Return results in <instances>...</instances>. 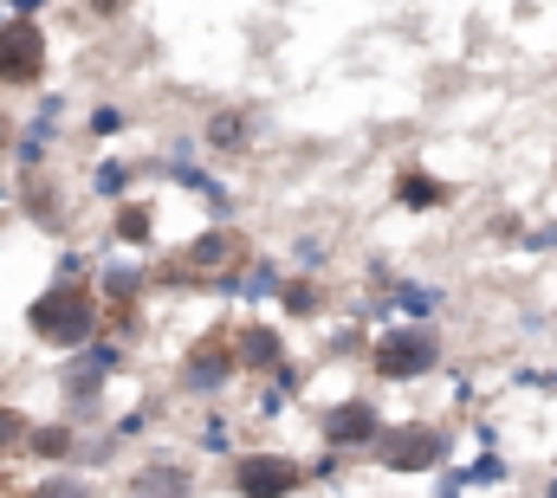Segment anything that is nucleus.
I'll return each instance as SVG.
<instances>
[{"label": "nucleus", "instance_id": "cd10ccee", "mask_svg": "<svg viewBox=\"0 0 557 498\" xmlns=\"http://www.w3.org/2000/svg\"><path fill=\"white\" fill-rule=\"evenodd\" d=\"M143 427H149V408H131V414H117V421H111V434H117V440H137Z\"/></svg>", "mask_w": 557, "mask_h": 498}, {"label": "nucleus", "instance_id": "393cba45", "mask_svg": "<svg viewBox=\"0 0 557 498\" xmlns=\"http://www.w3.org/2000/svg\"><path fill=\"white\" fill-rule=\"evenodd\" d=\"M201 447H208V453H227V447H234V427H227V414H208V421H201Z\"/></svg>", "mask_w": 557, "mask_h": 498}, {"label": "nucleus", "instance_id": "b1692460", "mask_svg": "<svg viewBox=\"0 0 557 498\" xmlns=\"http://www.w3.org/2000/svg\"><path fill=\"white\" fill-rule=\"evenodd\" d=\"M26 440H33V421L13 414V408H0V453H7V447H26Z\"/></svg>", "mask_w": 557, "mask_h": 498}, {"label": "nucleus", "instance_id": "f8f14e48", "mask_svg": "<svg viewBox=\"0 0 557 498\" xmlns=\"http://www.w3.org/2000/svg\"><path fill=\"white\" fill-rule=\"evenodd\" d=\"M441 201H447V188H441L428 169H403V175H396V208L421 214V208H441Z\"/></svg>", "mask_w": 557, "mask_h": 498}, {"label": "nucleus", "instance_id": "c85d7f7f", "mask_svg": "<svg viewBox=\"0 0 557 498\" xmlns=\"http://www.w3.org/2000/svg\"><path fill=\"white\" fill-rule=\"evenodd\" d=\"M85 272H91L85 252H65V259H59V285H85Z\"/></svg>", "mask_w": 557, "mask_h": 498}, {"label": "nucleus", "instance_id": "6e6552de", "mask_svg": "<svg viewBox=\"0 0 557 498\" xmlns=\"http://www.w3.org/2000/svg\"><path fill=\"white\" fill-rule=\"evenodd\" d=\"M240 375V357H234V344L227 337H208V344H195L188 357H182V395H221L227 382Z\"/></svg>", "mask_w": 557, "mask_h": 498}, {"label": "nucleus", "instance_id": "20e7f679", "mask_svg": "<svg viewBox=\"0 0 557 498\" xmlns=\"http://www.w3.org/2000/svg\"><path fill=\"white\" fill-rule=\"evenodd\" d=\"M376 453V466L383 473H434L441 460H447V434L441 427H421V421H396V427H383V440L370 447Z\"/></svg>", "mask_w": 557, "mask_h": 498}, {"label": "nucleus", "instance_id": "72a5a7b5", "mask_svg": "<svg viewBox=\"0 0 557 498\" xmlns=\"http://www.w3.org/2000/svg\"><path fill=\"white\" fill-rule=\"evenodd\" d=\"M0 136H7V124H0Z\"/></svg>", "mask_w": 557, "mask_h": 498}, {"label": "nucleus", "instance_id": "1a4fd4ad", "mask_svg": "<svg viewBox=\"0 0 557 498\" xmlns=\"http://www.w3.org/2000/svg\"><path fill=\"white\" fill-rule=\"evenodd\" d=\"M234 357H240V375H273L278 363H285V337H278V324H240Z\"/></svg>", "mask_w": 557, "mask_h": 498}, {"label": "nucleus", "instance_id": "2eb2a0df", "mask_svg": "<svg viewBox=\"0 0 557 498\" xmlns=\"http://www.w3.org/2000/svg\"><path fill=\"white\" fill-rule=\"evenodd\" d=\"M227 252H234V240H227V221H214L201 240H188L182 265H201V272H214V265H227Z\"/></svg>", "mask_w": 557, "mask_h": 498}, {"label": "nucleus", "instance_id": "4be33fe9", "mask_svg": "<svg viewBox=\"0 0 557 498\" xmlns=\"http://www.w3.org/2000/svg\"><path fill=\"white\" fill-rule=\"evenodd\" d=\"M396 304H403L409 318H434V311H441V291H434V285H396Z\"/></svg>", "mask_w": 557, "mask_h": 498}, {"label": "nucleus", "instance_id": "9d476101", "mask_svg": "<svg viewBox=\"0 0 557 498\" xmlns=\"http://www.w3.org/2000/svg\"><path fill=\"white\" fill-rule=\"evenodd\" d=\"M188 493H195V480L175 460H156V466H143L137 480H131V498H188Z\"/></svg>", "mask_w": 557, "mask_h": 498}, {"label": "nucleus", "instance_id": "aec40b11", "mask_svg": "<svg viewBox=\"0 0 557 498\" xmlns=\"http://www.w3.org/2000/svg\"><path fill=\"white\" fill-rule=\"evenodd\" d=\"M278 311H292V318H311V311H318V285H311V278H285V291H278Z\"/></svg>", "mask_w": 557, "mask_h": 498}, {"label": "nucleus", "instance_id": "a878e982", "mask_svg": "<svg viewBox=\"0 0 557 498\" xmlns=\"http://www.w3.org/2000/svg\"><path fill=\"white\" fill-rule=\"evenodd\" d=\"M124 124H131V117H124V104H98V111H91V129H98V136H117Z\"/></svg>", "mask_w": 557, "mask_h": 498}, {"label": "nucleus", "instance_id": "f3484780", "mask_svg": "<svg viewBox=\"0 0 557 498\" xmlns=\"http://www.w3.org/2000/svg\"><path fill=\"white\" fill-rule=\"evenodd\" d=\"M131 182H137V169H131V162H98L91 195H98V201H124V195H131Z\"/></svg>", "mask_w": 557, "mask_h": 498}, {"label": "nucleus", "instance_id": "ddd939ff", "mask_svg": "<svg viewBox=\"0 0 557 498\" xmlns=\"http://www.w3.org/2000/svg\"><path fill=\"white\" fill-rule=\"evenodd\" d=\"M98 285H104V298H111V304H131L143 285H149V265H137V259H117V265H104V278H98Z\"/></svg>", "mask_w": 557, "mask_h": 498}, {"label": "nucleus", "instance_id": "dca6fc26", "mask_svg": "<svg viewBox=\"0 0 557 498\" xmlns=\"http://www.w3.org/2000/svg\"><path fill=\"white\" fill-rule=\"evenodd\" d=\"M149 221H156V214H149V208H143V201H117V221H111V234H117V240H124V247H143V240H149V234H156V227H149Z\"/></svg>", "mask_w": 557, "mask_h": 498}, {"label": "nucleus", "instance_id": "39448f33", "mask_svg": "<svg viewBox=\"0 0 557 498\" xmlns=\"http://www.w3.org/2000/svg\"><path fill=\"white\" fill-rule=\"evenodd\" d=\"M46 78V26L39 13L0 20V85H39Z\"/></svg>", "mask_w": 557, "mask_h": 498}, {"label": "nucleus", "instance_id": "7c9ffc66", "mask_svg": "<svg viewBox=\"0 0 557 498\" xmlns=\"http://www.w3.org/2000/svg\"><path fill=\"white\" fill-rule=\"evenodd\" d=\"M117 7H124V0H91V13H98V20H111Z\"/></svg>", "mask_w": 557, "mask_h": 498}, {"label": "nucleus", "instance_id": "f03ea898", "mask_svg": "<svg viewBox=\"0 0 557 498\" xmlns=\"http://www.w3.org/2000/svg\"><path fill=\"white\" fill-rule=\"evenodd\" d=\"M441 363V337H434V324H389L376 344H370V370L383 375V382H421V375H434Z\"/></svg>", "mask_w": 557, "mask_h": 498}, {"label": "nucleus", "instance_id": "6ab92c4d", "mask_svg": "<svg viewBox=\"0 0 557 498\" xmlns=\"http://www.w3.org/2000/svg\"><path fill=\"white\" fill-rule=\"evenodd\" d=\"M292 395H298V370H292V363H278V370H273V382L260 388V414H278V408H285Z\"/></svg>", "mask_w": 557, "mask_h": 498}, {"label": "nucleus", "instance_id": "7ed1b4c3", "mask_svg": "<svg viewBox=\"0 0 557 498\" xmlns=\"http://www.w3.org/2000/svg\"><path fill=\"white\" fill-rule=\"evenodd\" d=\"M124 370V350L117 344H85V350H72V363L59 375V395H65V414L72 421H85V414H98V401H104V382Z\"/></svg>", "mask_w": 557, "mask_h": 498}, {"label": "nucleus", "instance_id": "423d86ee", "mask_svg": "<svg viewBox=\"0 0 557 498\" xmlns=\"http://www.w3.org/2000/svg\"><path fill=\"white\" fill-rule=\"evenodd\" d=\"M311 480V466H298L292 453H240L234 460V493L240 498H292Z\"/></svg>", "mask_w": 557, "mask_h": 498}, {"label": "nucleus", "instance_id": "bb28decb", "mask_svg": "<svg viewBox=\"0 0 557 498\" xmlns=\"http://www.w3.org/2000/svg\"><path fill=\"white\" fill-rule=\"evenodd\" d=\"M311 480H324V486H337V480H344V447H331L324 460H311Z\"/></svg>", "mask_w": 557, "mask_h": 498}, {"label": "nucleus", "instance_id": "5701e85b", "mask_svg": "<svg viewBox=\"0 0 557 498\" xmlns=\"http://www.w3.org/2000/svg\"><path fill=\"white\" fill-rule=\"evenodd\" d=\"M499 480H506V460H499V453L486 447V453H480V460L467 466V486H499Z\"/></svg>", "mask_w": 557, "mask_h": 498}, {"label": "nucleus", "instance_id": "412c9836", "mask_svg": "<svg viewBox=\"0 0 557 498\" xmlns=\"http://www.w3.org/2000/svg\"><path fill=\"white\" fill-rule=\"evenodd\" d=\"M208 142H214V149H240V142H247V117H240V111H214Z\"/></svg>", "mask_w": 557, "mask_h": 498}, {"label": "nucleus", "instance_id": "c756f323", "mask_svg": "<svg viewBox=\"0 0 557 498\" xmlns=\"http://www.w3.org/2000/svg\"><path fill=\"white\" fill-rule=\"evenodd\" d=\"M519 388H557V370H519Z\"/></svg>", "mask_w": 557, "mask_h": 498}, {"label": "nucleus", "instance_id": "a211bd4d", "mask_svg": "<svg viewBox=\"0 0 557 498\" xmlns=\"http://www.w3.org/2000/svg\"><path fill=\"white\" fill-rule=\"evenodd\" d=\"M26 498H91V486L78 480V466H59V473H46Z\"/></svg>", "mask_w": 557, "mask_h": 498}, {"label": "nucleus", "instance_id": "9b49d317", "mask_svg": "<svg viewBox=\"0 0 557 498\" xmlns=\"http://www.w3.org/2000/svg\"><path fill=\"white\" fill-rule=\"evenodd\" d=\"M221 291H227V298H253V304H260V298H278V291H285V272H278L273 259H253V265H247V278H234V272H227V278H221Z\"/></svg>", "mask_w": 557, "mask_h": 498}, {"label": "nucleus", "instance_id": "2f4dec72", "mask_svg": "<svg viewBox=\"0 0 557 498\" xmlns=\"http://www.w3.org/2000/svg\"><path fill=\"white\" fill-rule=\"evenodd\" d=\"M7 7H13V13H39L46 0H7Z\"/></svg>", "mask_w": 557, "mask_h": 498}, {"label": "nucleus", "instance_id": "f257e3e1", "mask_svg": "<svg viewBox=\"0 0 557 498\" xmlns=\"http://www.w3.org/2000/svg\"><path fill=\"white\" fill-rule=\"evenodd\" d=\"M26 324H33V337L39 344H52V350H85V344H98V298L85 291V285H46L33 304H26Z\"/></svg>", "mask_w": 557, "mask_h": 498}, {"label": "nucleus", "instance_id": "0eeeda50", "mask_svg": "<svg viewBox=\"0 0 557 498\" xmlns=\"http://www.w3.org/2000/svg\"><path fill=\"white\" fill-rule=\"evenodd\" d=\"M318 434H324V447L357 453V447H376V440H383V414H376L370 395H344V401H331V408L318 414Z\"/></svg>", "mask_w": 557, "mask_h": 498}, {"label": "nucleus", "instance_id": "4468645a", "mask_svg": "<svg viewBox=\"0 0 557 498\" xmlns=\"http://www.w3.org/2000/svg\"><path fill=\"white\" fill-rule=\"evenodd\" d=\"M26 453H39V460H72V453H78V427H65V421H46V427H33Z\"/></svg>", "mask_w": 557, "mask_h": 498}, {"label": "nucleus", "instance_id": "473e14b6", "mask_svg": "<svg viewBox=\"0 0 557 498\" xmlns=\"http://www.w3.org/2000/svg\"><path fill=\"white\" fill-rule=\"evenodd\" d=\"M545 498H557V480H552V493H545Z\"/></svg>", "mask_w": 557, "mask_h": 498}]
</instances>
